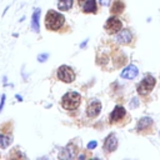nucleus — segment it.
Wrapping results in <instances>:
<instances>
[{
    "label": "nucleus",
    "mask_w": 160,
    "mask_h": 160,
    "mask_svg": "<svg viewBox=\"0 0 160 160\" xmlns=\"http://www.w3.org/2000/svg\"><path fill=\"white\" fill-rule=\"evenodd\" d=\"M64 22H65V18L60 12H58L55 10H49L46 12V16H45V26H46L48 30H51V31L59 30L64 25Z\"/></svg>",
    "instance_id": "obj_1"
},
{
    "label": "nucleus",
    "mask_w": 160,
    "mask_h": 160,
    "mask_svg": "<svg viewBox=\"0 0 160 160\" xmlns=\"http://www.w3.org/2000/svg\"><path fill=\"white\" fill-rule=\"evenodd\" d=\"M81 96L76 91H69L61 98V106L66 110H75L80 105Z\"/></svg>",
    "instance_id": "obj_2"
},
{
    "label": "nucleus",
    "mask_w": 160,
    "mask_h": 160,
    "mask_svg": "<svg viewBox=\"0 0 160 160\" xmlns=\"http://www.w3.org/2000/svg\"><path fill=\"white\" fill-rule=\"evenodd\" d=\"M155 86V78L152 75H146L141 81L140 84L138 85V92L140 95H148Z\"/></svg>",
    "instance_id": "obj_3"
},
{
    "label": "nucleus",
    "mask_w": 160,
    "mask_h": 160,
    "mask_svg": "<svg viewBox=\"0 0 160 160\" xmlns=\"http://www.w3.org/2000/svg\"><path fill=\"white\" fill-rule=\"evenodd\" d=\"M58 79L64 82H72L75 80V72L70 66L61 65L58 69Z\"/></svg>",
    "instance_id": "obj_4"
},
{
    "label": "nucleus",
    "mask_w": 160,
    "mask_h": 160,
    "mask_svg": "<svg viewBox=\"0 0 160 160\" xmlns=\"http://www.w3.org/2000/svg\"><path fill=\"white\" fill-rule=\"evenodd\" d=\"M121 26H122V24H121V21H120L118 18H115V16H110V18L106 20L104 28H105V30H106L108 34L112 35V34L119 32V31L121 30Z\"/></svg>",
    "instance_id": "obj_5"
},
{
    "label": "nucleus",
    "mask_w": 160,
    "mask_h": 160,
    "mask_svg": "<svg viewBox=\"0 0 160 160\" xmlns=\"http://www.w3.org/2000/svg\"><path fill=\"white\" fill-rule=\"evenodd\" d=\"M116 148H118V138L115 136V134H110L104 141V150L106 152H112L116 150Z\"/></svg>",
    "instance_id": "obj_6"
},
{
    "label": "nucleus",
    "mask_w": 160,
    "mask_h": 160,
    "mask_svg": "<svg viewBox=\"0 0 160 160\" xmlns=\"http://www.w3.org/2000/svg\"><path fill=\"white\" fill-rule=\"evenodd\" d=\"M100 110H101V104H100V101L94 100V101H91V102L88 105V108H86V115H88L89 118H96V116L100 114Z\"/></svg>",
    "instance_id": "obj_7"
},
{
    "label": "nucleus",
    "mask_w": 160,
    "mask_h": 160,
    "mask_svg": "<svg viewBox=\"0 0 160 160\" xmlns=\"http://www.w3.org/2000/svg\"><path fill=\"white\" fill-rule=\"evenodd\" d=\"M138 72H139L138 68H136L135 65H132V64H131V65L126 66V68L121 71L120 76H121L122 79H134V78H136Z\"/></svg>",
    "instance_id": "obj_8"
},
{
    "label": "nucleus",
    "mask_w": 160,
    "mask_h": 160,
    "mask_svg": "<svg viewBox=\"0 0 160 160\" xmlns=\"http://www.w3.org/2000/svg\"><path fill=\"white\" fill-rule=\"evenodd\" d=\"M132 39V35H131V31L129 29H124V30H120V32L116 36V40L120 42V44H129Z\"/></svg>",
    "instance_id": "obj_9"
},
{
    "label": "nucleus",
    "mask_w": 160,
    "mask_h": 160,
    "mask_svg": "<svg viewBox=\"0 0 160 160\" xmlns=\"http://www.w3.org/2000/svg\"><path fill=\"white\" fill-rule=\"evenodd\" d=\"M124 115H125V109H124L122 106L118 105V106L114 108V110H112L111 114H110V121H111V122L119 121V120H121V119L124 118Z\"/></svg>",
    "instance_id": "obj_10"
},
{
    "label": "nucleus",
    "mask_w": 160,
    "mask_h": 160,
    "mask_svg": "<svg viewBox=\"0 0 160 160\" xmlns=\"http://www.w3.org/2000/svg\"><path fill=\"white\" fill-rule=\"evenodd\" d=\"M40 14H41V10L40 9H35L34 12H32V15H31V29L35 32H39L40 31V25H39Z\"/></svg>",
    "instance_id": "obj_11"
},
{
    "label": "nucleus",
    "mask_w": 160,
    "mask_h": 160,
    "mask_svg": "<svg viewBox=\"0 0 160 160\" xmlns=\"http://www.w3.org/2000/svg\"><path fill=\"white\" fill-rule=\"evenodd\" d=\"M152 125V120L151 118H141L139 121H138V131H144V130H148L150 126Z\"/></svg>",
    "instance_id": "obj_12"
},
{
    "label": "nucleus",
    "mask_w": 160,
    "mask_h": 160,
    "mask_svg": "<svg viewBox=\"0 0 160 160\" xmlns=\"http://www.w3.org/2000/svg\"><path fill=\"white\" fill-rule=\"evenodd\" d=\"M84 12H96V1L95 0H86L82 5Z\"/></svg>",
    "instance_id": "obj_13"
},
{
    "label": "nucleus",
    "mask_w": 160,
    "mask_h": 160,
    "mask_svg": "<svg viewBox=\"0 0 160 160\" xmlns=\"http://www.w3.org/2000/svg\"><path fill=\"white\" fill-rule=\"evenodd\" d=\"M124 8H125V5H124V2H122L121 0H115L114 4L111 5L110 11H111L112 14H120V12H122Z\"/></svg>",
    "instance_id": "obj_14"
},
{
    "label": "nucleus",
    "mask_w": 160,
    "mask_h": 160,
    "mask_svg": "<svg viewBox=\"0 0 160 160\" xmlns=\"http://www.w3.org/2000/svg\"><path fill=\"white\" fill-rule=\"evenodd\" d=\"M72 6V0H58V9L62 11H68Z\"/></svg>",
    "instance_id": "obj_15"
},
{
    "label": "nucleus",
    "mask_w": 160,
    "mask_h": 160,
    "mask_svg": "<svg viewBox=\"0 0 160 160\" xmlns=\"http://www.w3.org/2000/svg\"><path fill=\"white\" fill-rule=\"evenodd\" d=\"M10 144H11V138L5 135V134H0V148L6 149Z\"/></svg>",
    "instance_id": "obj_16"
},
{
    "label": "nucleus",
    "mask_w": 160,
    "mask_h": 160,
    "mask_svg": "<svg viewBox=\"0 0 160 160\" xmlns=\"http://www.w3.org/2000/svg\"><path fill=\"white\" fill-rule=\"evenodd\" d=\"M49 58V54L48 52H42V54H39L38 55V61H40V62H44V61H46V59Z\"/></svg>",
    "instance_id": "obj_17"
},
{
    "label": "nucleus",
    "mask_w": 160,
    "mask_h": 160,
    "mask_svg": "<svg viewBox=\"0 0 160 160\" xmlns=\"http://www.w3.org/2000/svg\"><path fill=\"white\" fill-rule=\"evenodd\" d=\"M5 100H6V96H5V94H2L1 98H0V112H1V110L4 108V105H5Z\"/></svg>",
    "instance_id": "obj_18"
},
{
    "label": "nucleus",
    "mask_w": 160,
    "mask_h": 160,
    "mask_svg": "<svg viewBox=\"0 0 160 160\" xmlns=\"http://www.w3.org/2000/svg\"><path fill=\"white\" fill-rule=\"evenodd\" d=\"M96 145H98V142H96V141H91V142H89V144H88V149H95V148H96Z\"/></svg>",
    "instance_id": "obj_19"
},
{
    "label": "nucleus",
    "mask_w": 160,
    "mask_h": 160,
    "mask_svg": "<svg viewBox=\"0 0 160 160\" xmlns=\"http://www.w3.org/2000/svg\"><path fill=\"white\" fill-rule=\"evenodd\" d=\"M99 2H100L101 5H104V6H106V5L110 4V0H99Z\"/></svg>",
    "instance_id": "obj_20"
},
{
    "label": "nucleus",
    "mask_w": 160,
    "mask_h": 160,
    "mask_svg": "<svg viewBox=\"0 0 160 160\" xmlns=\"http://www.w3.org/2000/svg\"><path fill=\"white\" fill-rule=\"evenodd\" d=\"M15 98L18 99V101H22V98H21L20 95H18V94H16V95H15Z\"/></svg>",
    "instance_id": "obj_21"
},
{
    "label": "nucleus",
    "mask_w": 160,
    "mask_h": 160,
    "mask_svg": "<svg viewBox=\"0 0 160 160\" xmlns=\"http://www.w3.org/2000/svg\"><path fill=\"white\" fill-rule=\"evenodd\" d=\"M86 42H88V40H85V41H84V42H82V44H81V45H80V48H84V46H85V45H86Z\"/></svg>",
    "instance_id": "obj_22"
},
{
    "label": "nucleus",
    "mask_w": 160,
    "mask_h": 160,
    "mask_svg": "<svg viewBox=\"0 0 160 160\" xmlns=\"http://www.w3.org/2000/svg\"><path fill=\"white\" fill-rule=\"evenodd\" d=\"M79 1V4H81V2H84V1H86V0H78Z\"/></svg>",
    "instance_id": "obj_23"
}]
</instances>
